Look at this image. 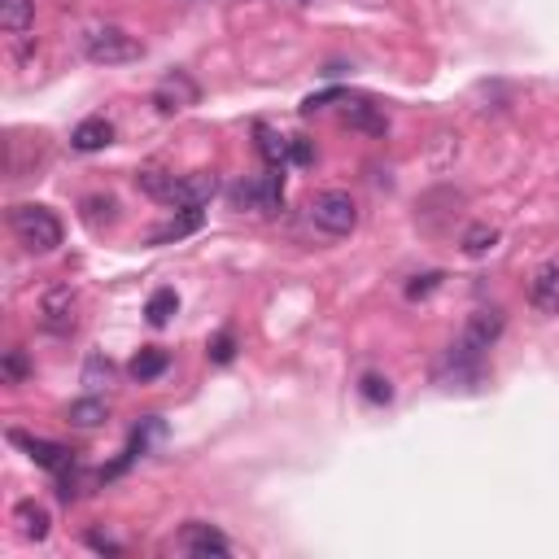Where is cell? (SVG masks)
<instances>
[{
    "mask_svg": "<svg viewBox=\"0 0 559 559\" xmlns=\"http://www.w3.org/2000/svg\"><path fill=\"white\" fill-rule=\"evenodd\" d=\"M529 306L542 315H559V263H542L529 280Z\"/></svg>",
    "mask_w": 559,
    "mask_h": 559,
    "instance_id": "cell-9",
    "label": "cell"
},
{
    "mask_svg": "<svg viewBox=\"0 0 559 559\" xmlns=\"http://www.w3.org/2000/svg\"><path fill=\"white\" fill-rule=\"evenodd\" d=\"M14 520H18V533L27 542H44L53 533V516H49V507H40V503H18L14 507Z\"/></svg>",
    "mask_w": 559,
    "mask_h": 559,
    "instance_id": "cell-12",
    "label": "cell"
},
{
    "mask_svg": "<svg viewBox=\"0 0 559 559\" xmlns=\"http://www.w3.org/2000/svg\"><path fill=\"white\" fill-rule=\"evenodd\" d=\"M9 442L27 446V455L40 463V468H49V472H66L70 463H75V459H70V450L62 442H49V437H27V433H18V428H14V433H9Z\"/></svg>",
    "mask_w": 559,
    "mask_h": 559,
    "instance_id": "cell-7",
    "label": "cell"
},
{
    "mask_svg": "<svg viewBox=\"0 0 559 559\" xmlns=\"http://www.w3.org/2000/svg\"><path fill=\"white\" fill-rule=\"evenodd\" d=\"M289 145H293L289 136H280V132H271V127L258 123V153L267 158V166H280L284 171V162H289Z\"/></svg>",
    "mask_w": 559,
    "mask_h": 559,
    "instance_id": "cell-18",
    "label": "cell"
},
{
    "mask_svg": "<svg viewBox=\"0 0 559 559\" xmlns=\"http://www.w3.org/2000/svg\"><path fill=\"white\" fill-rule=\"evenodd\" d=\"M105 420H110V407H105L101 398H79L66 407V424L70 428H101Z\"/></svg>",
    "mask_w": 559,
    "mask_h": 559,
    "instance_id": "cell-16",
    "label": "cell"
},
{
    "mask_svg": "<svg viewBox=\"0 0 559 559\" xmlns=\"http://www.w3.org/2000/svg\"><path fill=\"white\" fill-rule=\"evenodd\" d=\"M175 311H180V297H175V289H158V293L149 297V306H145V315H149L153 328H166Z\"/></svg>",
    "mask_w": 559,
    "mask_h": 559,
    "instance_id": "cell-21",
    "label": "cell"
},
{
    "mask_svg": "<svg viewBox=\"0 0 559 559\" xmlns=\"http://www.w3.org/2000/svg\"><path fill=\"white\" fill-rule=\"evenodd\" d=\"M105 380H110V359H101V354H92V359L83 363V385H88V389H101Z\"/></svg>",
    "mask_w": 559,
    "mask_h": 559,
    "instance_id": "cell-25",
    "label": "cell"
},
{
    "mask_svg": "<svg viewBox=\"0 0 559 559\" xmlns=\"http://www.w3.org/2000/svg\"><path fill=\"white\" fill-rule=\"evenodd\" d=\"M498 332H503V311H477V315H468V324H463V346L468 350H477V354H485L498 341Z\"/></svg>",
    "mask_w": 559,
    "mask_h": 559,
    "instance_id": "cell-8",
    "label": "cell"
},
{
    "mask_svg": "<svg viewBox=\"0 0 559 559\" xmlns=\"http://www.w3.org/2000/svg\"><path fill=\"white\" fill-rule=\"evenodd\" d=\"M40 324H44V332H53V337L75 332V289H70V284H53V289L40 297Z\"/></svg>",
    "mask_w": 559,
    "mask_h": 559,
    "instance_id": "cell-5",
    "label": "cell"
},
{
    "mask_svg": "<svg viewBox=\"0 0 559 559\" xmlns=\"http://www.w3.org/2000/svg\"><path fill=\"white\" fill-rule=\"evenodd\" d=\"M35 22V0H0V31L22 35Z\"/></svg>",
    "mask_w": 559,
    "mask_h": 559,
    "instance_id": "cell-17",
    "label": "cell"
},
{
    "mask_svg": "<svg viewBox=\"0 0 559 559\" xmlns=\"http://www.w3.org/2000/svg\"><path fill=\"white\" fill-rule=\"evenodd\" d=\"M219 193V180H214L210 171H197V175H184L180 184H175V206L180 210H201L206 201Z\"/></svg>",
    "mask_w": 559,
    "mask_h": 559,
    "instance_id": "cell-11",
    "label": "cell"
},
{
    "mask_svg": "<svg viewBox=\"0 0 559 559\" xmlns=\"http://www.w3.org/2000/svg\"><path fill=\"white\" fill-rule=\"evenodd\" d=\"M311 223L319 232H328V236H350L354 228H359V206H354L350 193L328 188V193H319L311 201Z\"/></svg>",
    "mask_w": 559,
    "mask_h": 559,
    "instance_id": "cell-3",
    "label": "cell"
},
{
    "mask_svg": "<svg viewBox=\"0 0 559 559\" xmlns=\"http://www.w3.org/2000/svg\"><path fill=\"white\" fill-rule=\"evenodd\" d=\"M175 175H166L162 166H145V171H136V188L153 201H166V206H175Z\"/></svg>",
    "mask_w": 559,
    "mask_h": 559,
    "instance_id": "cell-14",
    "label": "cell"
},
{
    "mask_svg": "<svg viewBox=\"0 0 559 559\" xmlns=\"http://www.w3.org/2000/svg\"><path fill=\"white\" fill-rule=\"evenodd\" d=\"M201 101V88L193 75H184V70H175V75H166L158 88H153V105H158V114H184L193 110Z\"/></svg>",
    "mask_w": 559,
    "mask_h": 559,
    "instance_id": "cell-6",
    "label": "cell"
},
{
    "mask_svg": "<svg viewBox=\"0 0 559 559\" xmlns=\"http://www.w3.org/2000/svg\"><path fill=\"white\" fill-rule=\"evenodd\" d=\"M201 228V210H184L180 219H171L166 228H158L153 232V245H171V241H180V236H188V232H197Z\"/></svg>",
    "mask_w": 559,
    "mask_h": 559,
    "instance_id": "cell-22",
    "label": "cell"
},
{
    "mask_svg": "<svg viewBox=\"0 0 559 559\" xmlns=\"http://www.w3.org/2000/svg\"><path fill=\"white\" fill-rule=\"evenodd\" d=\"M88 546H92V551H101V555H118V551H123V546L110 542V538H101V533H88Z\"/></svg>",
    "mask_w": 559,
    "mask_h": 559,
    "instance_id": "cell-29",
    "label": "cell"
},
{
    "mask_svg": "<svg viewBox=\"0 0 559 559\" xmlns=\"http://www.w3.org/2000/svg\"><path fill=\"white\" fill-rule=\"evenodd\" d=\"M346 123L359 127V132H367V136H385V132H389L385 110H380V105H372V101H354V105H346Z\"/></svg>",
    "mask_w": 559,
    "mask_h": 559,
    "instance_id": "cell-15",
    "label": "cell"
},
{
    "mask_svg": "<svg viewBox=\"0 0 559 559\" xmlns=\"http://www.w3.org/2000/svg\"><path fill=\"white\" fill-rule=\"evenodd\" d=\"M206 354H210V363H232L236 359V337L232 332H219V337L206 346Z\"/></svg>",
    "mask_w": 559,
    "mask_h": 559,
    "instance_id": "cell-26",
    "label": "cell"
},
{
    "mask_svg": "<svg viewBox=\"0 0 559 559\" xmlns=\"http://www.w3.org/2000/svg\"><path fill=\"white\" fill-rule=\"evenodd\" d=\"M359 394L367 398V402H376V407H385L389 398H394V385H389L385 376H376V372H367L363 380H359Z\"/></svg>",
    "mask_w": 559,
    "mask_h": 559,
    "instance_id": "cell-23",
    "label": "cell"
},
{
    "mask_svg": "<svg viewBox=\"0 0 559 559\" xmlns=\"http://www.w3.org/2000/svg\"><path fill=\"white\" fill-rule=\"evenodd\" d=\"M114 140V127H110V118H83V123L70 132V145H75L79 153H97L105 149Z\"/></svg>",
    "mask_w": 559,
    "mask_h": 559,
    "instance_id": "cell-13",
    "label": "cell"
},
{
    "mask_svg": "<svg viewBox=\"0 0 559 559\" xmlns=\"http://www.w3.org/2000/svg\"><path fill=\"white\" fill-rule=\"evenodd\" d=\"M0 372H5V380H9V385H18V380H27V372H31V367H27V354H22V350H9L5 359H0Z\"/></svg>",
    "mask_w": 559,
    "mask_h": 559,
    "instance_id": "cell-24",
    "label": "cell"
},
{
    "mask_svg": "<svg viewBox=\"0 0 559 559\" xmlns=\"http://www.w3.org/2000/svg\"><path fill=\"white\" fill-rule=\"evenodd\" d=\"M280 201H284V175H280V166H271L267 175H258V180H245V184L232 188V206L236 210L267 214V210H276Z\"/></svg>",
    "mask_w": 559,
    "mask_h": 559,
    "instance_id": "cell-4",
    "label": "cell"
},
{
    "mask_svg": "<svg viewBox=\"0 0 559 559\" xmlns=\"http://www.w3.org/2000/svg\"><path fill=\"white\" fill-rule=\"evenodd\" d=\"M494 245H498V228H494V223H472V228L463 232V254H472V258H485Z\"/></svg>",
    "mask_w": 559,
    "mask_h": 559,
    "instance_id": "cell-20",
    "label": "cell"
},
{
    "mask_svg": "<svg viewBox=\"0 0 559 559\" xmlns=\"http://www.w3.org/2000/svg\"><path fill=\"white\" fill-rule=\"evenodd\" d=\"M166 363H171V359H166V350L149 346V350H140V354H136V359H132V367H127V372H132V376L140 380V385H145V380H158V376L166 372Z\"/></svg>",
    "mask_w": 559,
    "mask_h": 559,
    "instance_id": "cell-19",
    "label": "cell"
},
{
    "mask_svg": "<svg viewBox=\"0 0 559 559\" xmlns=\"http://www.w3.org/2000/svg\"><path fill=\"white\" fill-rule=\"evenodd\" d=\"M180 546L188 555H232V542L223 538L214 525H201V520H193V525H184V533H180Z\"/></svg>",
    "mask_w": 559,
    "mask_h": 559,
    "instance_id": "cell-10",
    "label": "cell"
},
{
    "mask_svg": "<svg viewBox=\"0 0 559 559\" xmlns=\"http://www.w3.org/2000/svg\"><path fill=\"white\" fill-rule=\"evenodd\" d=\"M289 162H297V166H311V162H315V149L306 145V140H293V145H289Z\"/></svg>",
    "mask_w": 559,
    "mask_h": 559,
    "instance_id": "cell-28",
    "label": "cell"
},
{
    "mask_svg": "<svg viewBox=\"0 0 559 559\" xmlns=\"http://www.w3.org/2000/svg\"><path fill=\"white\" fill-rule=\"evenodd\" d=\"M9 228H14L18 245L31 249V254H53L62 245V219L49 206H35V201H22V206L9 210Z\"/></svg>",
    "mask_w": 559,
    "mask_h": 559,
    "instance_id": "cell-1",
    "label": "cell"
},
{
    "mask_svg": "<svg viewBox=\"0 0 559 559\" xmlns=\"http://www.w3.org/2000/svg\"><path fill=\"white\" fill-rule=\"evenodd\" d=\"M437 284H442V271H424V276H415L411 284H407V297L411 302H420V297H428L437 289Z\"/></svg>",
    "mask_w": 559,
    "mask_h": 559,
    "instance_id": "cell-27",
    "label": "cell"
},
{
    "mask_svg": "<svg viewBox=\"0 0 559 559\" xmlns=\"http://www.w3.org/2000/svg\"><path fill=\"white\" fill-rule=\"evenodd\" d=\"M83 53L97 66H127V62H140V57H145V44L123 27H97V31L83 35Z\"/></svg>",
    "mask_w": 559,
    "mask_h": 559,
    "instance_id": "cell-2",
    "label": "cell"
}]
</instances>
